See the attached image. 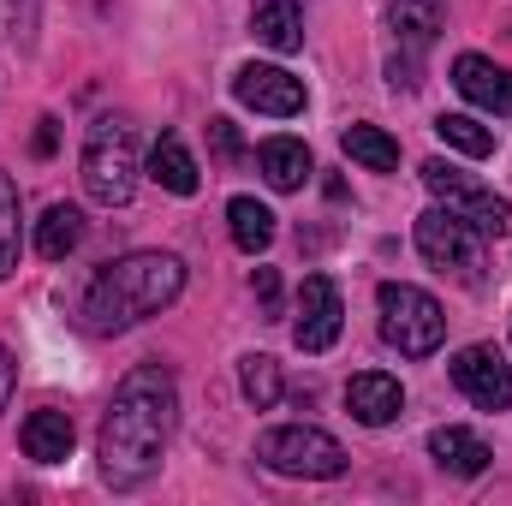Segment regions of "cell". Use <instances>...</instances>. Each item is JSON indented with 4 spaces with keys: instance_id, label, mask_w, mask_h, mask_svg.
<instances>
[{
    "instance_id": "cell-17",
    "label": "cell",
    "mask_w": 512,
    "mask_h": 506,
    "mask_svg": "<svg viewBox=\"0 0 512 506\" xmlns=\"http://www.w3.org/2000/svg\"><path fill=\"white\" fill-rule=\"evenodd\" d=\"M149 179H155L161 191H173V197H191V191H197V161H191V149H185L173 131L155 137V149H149Z\"/></svg>"
},
{
    "instance_id": "cell-1",
    "label": "cell",
    "mask_w": 512,
    "mask_h": 506,
    "mask_svg": "<svg viewBox=\"0 0 512 506\" xmlns=\"http://www.w3.org/2000/svg\"><path fill=\"white\" fill-rule=\"evenodd\" d=\"M173 423H179V387L167 364H137L120 376L114 387V405L102 417V435H96V459H102V477L114 489H137L161 471V453L173 441Z\"/></svg>"
},
{
    "instance_id": "cell-25",
    "label": "cell",
    "mask_w": 512,
    "mask_h": 506,
    "mask_svg": "<svg viewBox=\"0 0 512 506\" xmlns=\"http://www.w3.org/2000/svg\"><path fill=\"white\" fill-rule=\"evenodd\" d=\"M251 286H256V298H262V310L274 316V310H280V274H274V268H256Z\"/></svg>"
},
{
    "instance_id": "cell-28",
    "label": "cell",
    "mask_w": 512,
    "mask_h": 506,
    "mask_svg": "<svg viewBox=\"0 0 512 506\" xmlns=\"http://www.w3.org/2000/svg\"><path fill=\"white\" fill-rule=\"evenodd\" d=\"M12 387H18V364H12V352L0 346V411H6V399H12Z\"/></svg>"
},
{
    "instance_id": "cell-8",
    "label": "cell",
    "mask_w": 512,
    "mask_h": 506,
    "mask_svg": "<svg viewBox=\"0 0 512 506\" xmlns=\"http://www.w3.org/2000/svg\"><path fill=\"white\" fill-rule=\"evenodd\" d=\"M387 24L399 36V54L387 60V84L393 90H417L423 84V54L435 48V36L447 24V0H393Z\"/></svg>"
},
{
    "instance_id": "cell-27",
    "label": "cell",
    "mask_w": 512,
    "mask_h": 506,
    "mask_svg": "<svg viewBox=\"0 0 512 506\" xmlns=\"http://www.w3.org/2000/svg\"><path fill=\"white\" fill-rule=\"evenodd\" d=\"M60 120H54V114H42V120H36V137H30V149H36V155H54V143H60Z\"/></svg>"
},
{
    "instance_id": "cell-3",
    "label": "cell",
    "mask_w": 512,
    "mask_h": 506,
    "mask_svg": "<svg viewBox=\"0 0 512 506\" xmlns=\"http://www.w3.org/2000/svg\"><path fill=\"white\" fill-rule=\"evenodd\" d=\"M84 191L102 209H126L137 191V131L126 114H102L84 131Z\"/></svg>"
},
{
    "instance_id": "cell-12",
    "label": "cell",
    "mask_w": 512,
    "mask_h": 506,
    "mask_svg": "<svg viewBox=\"0 0 512 506\" xmlns=\"http://www.w3.org/2000/svg\"><path fill=\"white\" fill-rule=\"evenodd\" d=\"M453 84H459V96L477 102L483 114H495V120H507L512 114V78L495 66V60H483V54H459V60H453Z\"/></svg>"
},
{
    "instance_id": "cell-21",
    "label": "cell",
    "mask_w": 512,
    "mask_h": 506,
    "mask_svg": "<svg viewBox=\"0 0 512 506\" xmlns=\"http://www.w3.org/2000/svg\"><path fill=\"white\" fill-rule=\"evenodd\" d=\"M227 221H233V245H239L245 256L268 251V239H274V215H268L256 197H233V203H227Z\"/></svg>"
},
{
    "instance_id": "cell-13",
    "label": "cell",
    "mask_w": 512,
    "mask_h": 506,
    "mask_svg": "<svg viewBox=\"0 0 512 506\" xmlns=\"http://www.w3.org/2000/svg\"><path fill=\"white\" fill-rule=\"evenodd\" d=\"M346 411H352L364 429H382V423H393V417L405 411V387L393 376H382V370H364V376L346 381Z\"/></svg>"
},
{
    "instance_id": "cell-20",
    "label": "cell",
    "mask_w": 512,
    "mask_h": 506,
    "mask_svg": "<svg viewBox=\"0 0 512 506\" xmlns=\"http://www.w3.org/2000/svg\"><path fill=\"white\" fill-rule=\"evenodd\" d=\"M340 149H346L358 167H370V173H393V167H399V143H393L382 126H346L340 131Z\"/></svg>"
},
{
    "instance_id": "cell-15",
    "label": "cell",
    "mask_w": 512,
    "mask_h": 506,
    "mask_svg": "<svg viewBox=\"0 0 512 506\" xmlns=\"http://www.w3.org/2000/svg\"><path fill=\"white\" fill-rule=\"evenodd\" d=\"M18 441H24V459L60 465V459H72V417L66 411H30L24 429H18Z\"/></svg>"
},
{
    "instance_id": "cell-10",
    "label": "cell",
    "mask_w": 512,
    "mask_h": 506,
    "mask_svg": "<svg viewBox=\"0 0 512 506\" xmlns=\"http://www.w3.org/2000/svg\"><path fill=\"white\" fill-rule=\"evenodd\" d=\"M453 381L477 411H507L512 405V364L495 346H465L453 358Z\"/></svg>"
},
{
    "instance_id": "cell-5",
    "label": "cell",
    "mask_w": 512,
    "mask_h": 506,
    "mask_svg": "<svg viewBox=\"0 0 512 506\" xmlns=\"http://www.w3.org/2000/svg\"><path fill=\"white\" fill-rule=\"evenodd\" d=\"M256 459H262L268 471H280V477H310V483L346 471V447H340L328 429H310V423L268 429V435L256 441Z\"/></svg>"
},
{
    "instance_id": "cell-19",
    "label": "cell",
    "mask_w": 512,
    "mask_h": 506,
    "mask_svg": "<svg viewBox=\"0 0 512 506\" xmlns=\"http://www.w3.org/2000/svg\"><path fill=\"white\" fill-rule=\"evenodd\" d=\"M78 239H84V215L72 203H48V215L36 221V251L48 262H60V256L78 251Z\"/></svg>"
},
{
    "instance_id": "cell-16",
    "label": "cell",
    "mask_w": 512,
    "mask_h": 506,
    "mask_svg": "<svg viewBox=\"0 0 512 506\" xmlns=\"http://www.w3.org/2000/svg\"><path fill=\"white\" fill-rule=\"evenodd\" d=\"M256 161H262V179H268L274 191H298V185L316 173V161H310V149H304L298 137H268V143L256 149Z\"/></svg>"
},
{
    "instance_id": "cell-24",
    "label": "cell",
    "mask_w": 512,
    "mask_h": 506,
    "mask_svg": "<svg viewBox=\"0 0 512 506\" xmlns=\"http://www.w3.org/2000/svg\"><path fill=\"white\" fill-rule=\"evenodd\" d=\"M239 387H245V399H251L256 411H268L274 399H280V364L274 358H245V370H239Z\"/></svg>"
},
{
    "instance_id": "cell-26",
    "label": "cell",
    "mask_w": 512,
    "mask_h": 506,
    "mask_svg": "<svg viewBox=\"0 0 512 506\" xmlns=\"http://www.w3.org/2000/svg\"><path fill=\"white\" fill-rule=\"evenodd\" d=\"M209 143H215V155H239V131H233V120H209Z\"/></svg>"
},
{
    "instance_id": "cell-14",
    "label": "cell",
    "mask_w": 512,
    "mask_h": 506,
    "mask_svg": "<svg viewBox=\"0 0 512 506\" xmlns=\"http://www.w3.org/2000/svg\"><path fill=\"white\" fill-rule=\"evenodd\" d=\"M429 453H435V465L441 471H453V477H483L489 471V441L483 435H471V429H459V423H447V429H435L429 435Z\"/></svg>"
},
{
    "instance_id": "cell-2",
    "label": "cell",
    "mask_w": 512,
    "mask_h": 506,
    "mask_svg": "<svg viewBox=\"0 0 512 506\" xmlns=\"http://www.w3.org/2000/svg\"><path fill=\"white\" fill-rule=\"evenodd\" d=\"M185 292V262L173 251H131L108 262L84 292V328L90 334H126L143 316H161Z\"/></svg>"
},
{
    "instance_id": "cell-18",
    "label": "cell",
    "mask_w": 512,
    "mask_h": 506,
    "mask_svg": "<svg viewBox=\"0 0 512 506\" xmlns=\"http://www.w3.org/2000/svg\"><path fill=\"white\" fill-rule=\"evenodd\" d=\"M251 30L274 48V54H292V48H304V6L298 0H262L251 18Z\"/></svg>"
},
{
    "instance_id": "cell-22",
    "label": "cell",
    "mask_w": 512,
    "mask_h": 506,
    "mask_svg": "<svg viewBox=\"0 0 512 506\" xmlns=\"http://www.w3.org/2000/svg\"><path fill=\"white\" fill-rule=\"evenodd\" d=\"M435 131H441V143H447V149H459V155H477V161H483V155H495V131L477 126L471 114H441Z\"/></svg>"
},
{
    "instance_id": "cell-9",
    "label": "cell",
    "mask_w": 512,
    "mask_h": 506,
    "mask_svg": "<svg viewBox=\"0 0 512 506\" xmlns=\"http://www.w3.org/2000/svg\"><path fill=\"white\" fill-rule=\"evenodd\" d=\"M346 328V304H340V286L328 274H304L298 286V322H292V340L298 352H328Z\"/></svg>"
},
{
    "instance_id": "cell-6",
    "label": "cell",
    "mask_w": 512,
    "mask_h": 506,
    "mask_svg": "<svg viewBox=\"0 0 512 506\" xmlns=\"http://www.w3.org/2000/svg\"><path fill=\"white\" fill-rule=\"evenodd\" d=\"M417 251L429 268L453 274L459 286H483V233L471 221H459L447 203L417 215Z\"/></svg>"
},
{
    "instance_id": "cell-4",
    "label": "cell",
    "mask_w": 512,
    "mask_h": 506,
    "mask_svg": "<svg viewBox=\"0 0 512 506\" xmlns=\"http://www.w3.org/2000/svg\"><path fill=\"white\" fill-rule=\"evenodd\" d=\"M376 310H382V340L399 358H429V352H441L447 316H441V304H435L423 286L382 280V286H376Z\"/></svg>"
},
{
    "instance_id": "cell-11",
    "label": "cell",
    "mask_w": 512,
    "mask_h": 506,
    "mask_svg": "<svg viewBox=\"0 0 512 506\" xmlns=\"http://www.w3.org/2000/svg\"><path fill=\"white\" fill-rule=\"evenodd\" d=\"M233 96H239L245 108H256V114H274V120L304 114V84H298L286 66H239Z\"/></svg>"
},
{
    "instance_id": "cell-7",
    "label": "cell",
    "mask_w": 512,
    "mask_h": 506,
    "mask_svg": "<svg viewBox=\"0 0 512 506\" xmlns=\"http://www.w3.org/2000/svg\"><path fill=\"white\" fill-rule=\"evenodd\" d=\"M423 185H429L459 221H471L483 239H507L512 233V203L495 197L489 185H477L471 173H459V167H447V161H423Z\"/></svg>"
},
{
    "instance_id": "cell-23",
    "label": "cell",
    "mask_w": 512,
    "mask_h": 506,
    "mask_svg": "<svg viewBox=\"0 0 512 506\" xmlns=\"http://www.w3.org/2000/svg\"><path fill=\"white\" fill-rule=\"evenodd\" d=\"M18 233H24V215H18V185L0 173V280L18 274Z\"/></svg>"
}]
</instances>
